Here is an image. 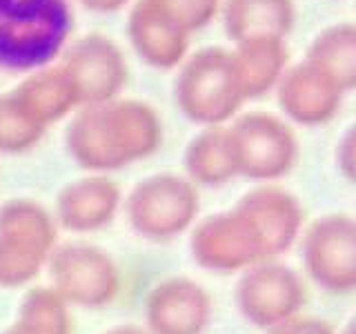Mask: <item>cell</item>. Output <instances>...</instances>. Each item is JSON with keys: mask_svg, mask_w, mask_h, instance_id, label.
<instances>
[{"mask_svg": "<svg viewBox=\"0 0 356 334\" xmlns=\"http://www.w3.org/2000/svg\"><path fill=\"white\" fill-rule=\"evenodd\" d=\"M72 29L74 14L67 0H0V70L49 67Z\"/></svg>", "mask_w": 356, "mask_h": 334, "instance_id": "1", "label": "cell"}, {"mask_svg": "<svg viewBox=\"0 0 356 334\" xmlns=\"http://www.w3.org/2000/svg\"><path fill=\"white\" fill-rule=\"evenodd\" d=\"M176 100L194 122L216 125L227 120L245 100L232 54L203 47L183 63L176 76Z\"/></svg>", "mask_w": 356, "mask_h": 334, "instance_id": "2", "label": "cell"}, {"mask_svg": "<svg viewBox=\"0 0 356 334\" xmlns=\"http://www.w3.org/2000/svg\"><path fill=\"white\" fill-rule=\"evenodd\" d=\"M236 170L250 178L285 176L298 156V143L281 118L248 114L229 129Z\"/></svg>", "mask_w": 356, "mask_h": 334, "instance_id": "3", "label": "cell"}, {"mask_svg": "<svg viewBox=\"0 0 356 334\" xmlns=\"http://www.w3.org/2000/svg\"><path fill=\"white\" fill-rule=\"evenodd\" d=\"M305 265L325 289L348 292L356 287V223L343 216L318 221L305 241Z\"/></svg>", "mask_w": 356, "mask_h": 334, "instance_id": "4", "label": "cell"}, {"mask_svg": "<svg viewBox=\"0 0 356 334\" xmlns=\"http://www.w3.org/2000/svg\"><path fill=\"white\" fill-rule=\"evenodd\" d=\"M241 310L252 323L263 328H278L298 317L303 305V285L300 278L287 267L263 261L238 287Z\"/></svg>", "mask_w": 356, "mask_h": 334, "instance_id": "5", "label": "cell"}, {"mask_svg": "<svg viewBox=\"0 0 356 334\" xmlns=\"http://www.w3.org/2000/svg\"><path fill=\"white\" fill-rule=\"evenodd\" d=\"M63 70L72 81L76 96L87 100L114 96L127 78L125 56L103 33H87L78 38L65 54Z\"/></svg>", "mask_w": 356, "mask_h": 334, "instance_id": "6", "label": "cell"}, {"mask_svg": "<svg viewBox=\"0 0 356 334\" xmlns=\"http://www.w3.org/2000/svg\"><path fill=\"white\" fill-rule=\"evenodd\" d=\"M343 89L314 63L303 61L278 81V103L300 125H321L337 114Z\"/></svg>", "mask_w": 356, "mask_h": 334, "instance_id": "7", "label": "cell"}, {"mask_svg": "<svg viewBox=\"0 0 356 334\" xmlns=\"http://www.w3.org/2000/svg\"><path fill=\"white\" fill-rule=\"evenodd\" d=\"M127 38L147 65L170 70L185 58L189 31L149 0H138L127 16Z\"/></svg>", "mask_w": 356, "mask_h": 334, "instance_id": "8", "label": "cell"}, {"mask_svg": "<svg viewBox=\"0 0 356 334\" xmlns=\"http://www.w3.org/2000/svg\"><path fill=\"white\" fill-rule=\"evenodd\" d=\"M294 0H225L222 27L234 42L285 38L294 27Z\"/></svg>", "mask_w": 356, "mask_h": 334, "instance_id": "9", "label": "cell"}, {"mask_svg": "<svg viewBox=\"0 0 356 334\" xmlns=\"http://www.w3.org/2000/svg\"><path fill=\"white\" fill-rule=\"evenodd\" d=\"M234 70L245 98L267 94L283 78L287 47L283 38H256L238 42L232 51Z\"/></svg>", "mask_w": 356, "mask_h": 334, "instance_id": "10", "label": "cell"}, {"mask_svg": "<svg viewBox=\"0 0 356 334\" xmlns=\"http://www.w3.org/2000/svg\"><path fill=\"white\" fill-rule=\"evenodd\" d=\"M305 61L321 67L343 92L356 89V25L323 29L312 40Z\"/></svg>", "mask_w": 356, "mask_h": 334, "instance_id": "11", "label": "cell"}, {"mask_svg": "<svg viewBox=\"0 0 356 334\" xmlns=\"http://www.w3.org/2000/svg\"><path fill=\"white\" fill-rule=\"evenodd\" d=\"M16 98L27 107V111L54 116L65 111L78 96L63 67L49 65V67H42L38 72H33L27 81L20 85Z\"/></svg>", "mask_w": 356, "mask_h": 334, "instance_id": "12", "label": "cell"}, {"mask_svg": "<svg viewBox=\"0 0 356 334\" xmlns=\"http://www.w3.org/2000/svg\"><path fill=\"white\" fill-rule=\"evenodd\" d=\"M187 165H192L198 178L207 183H220L234 176L236 170V159H234V148L229 132L211 129L194 141L187 150Z\"/></svg>", "mask_w": 356, "mask_h": 334, "instance_id": "13", "label": "cell"}, {"mask_svg": "<svg viewBox=\"0 0 356 334\" xmlns=\"http://www.w3.org/2000/svg\"><path fill=\"white\" fill-rule=\"evenodd\" d=\"M172 20H176L185 31H196L205 27L218 11L220 0H149Z\"/></svg>", "mask_w": 356, "mask_h": 334, "instance_id": "14", "label": "cell"}, {"mask_svg": "<svg viewBox=\"0 0 356 334\" xmlns=\"http://www.w3.org/2000/svg\"><path fill=\"white\" fill-rule=\"evenodd\" d=\"M339 165L345 176L356 181V122L343 134V141L339 145Z\"/></svg>", "mask_w": 356, "mask_h": 334, "instance_id": "15", "label": "cell"}, {"mask_svg": "<svg viewBox=\"0 0 356 334\" xmlns=\"http://www.w3.org/2000/svg\"><path fill=\"white\" fill-rule=\"evenodd\" d=\"M270 334H334L325 323L316 319H292L283 326L274 328Z\"/></svg>", "mask_w": 356, "mask_h": 334, "instance_id": "16", "label": "cell"}, {"mask_svg": "<svg viewBox=\"0 0 356 334\" xmlns=\"http://www.w3.org/2000/svg\"><path fill=\"white\" fill-rule=\"evenodd\" d=\"M81 3L87 9L98 11V14H111V11H118L125 7L129 0H81Z\"/></svg>", "mask_w": 356, "mask_h": 334, "instance_id": "17", "label": "cell"}, {"mask_svg": "<svg viewBox=\"0 0 356 334\" xmlns=\"http://www.w3.org/2000/svg\"><path fill=\"white\" fill-rule=\"evenodd\" d=\"M345 334H356V319H354L352 326H348V330H345Z\"/></svg>", "mask_w": 356, "mask_h": 334, "instance_id": "18", "label": "cell"}]
</instances>
